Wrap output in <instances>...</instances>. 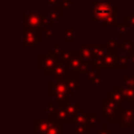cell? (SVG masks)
Here are the masks:
<instances>
[{
  "label": "cell",
  "instance_id": "obj_1",
  "mask_svg": "<svg viewBox=\"0 0 134 134\" xmlns=\"http://www.w3.org/2000/svg\"><path fill=\"white\" fill-rule=\"evenodd\" d=\"M92 21L101 23L102 27L118 25V7L111 1H92Z\"/></svg>",
  "mask_w": 134,
  "mask_h": 134
},
{
  "label": "cell",
  "instance_id": "obj_2",
  "mask_svg": "<svg viewBox=\"0 0 134 134\" xmlns=\"http://www.w3.org/2000/svg\"><path fill=\"white\" fill-rule=\"evenodd\" d=\"M44 15L40 12H23V32L27 30H42Z\"/></svg>",
  "mask_w": 134,
  "mask_h": 134
},
{
  "label": "cell",
  "instance_id": "obj_3",
  "mask_svg": "<svg viewBox=\"0 0 134 134\" xmlns=\"http://www.w3.org/2000/svg\"><path fill=\"white\" fill-rule=\"evenodd\" d=\"M69 52H71V58H69L68 63L66 64L67 68L78 72V73H83V72L87 73L90 64L82 58L80 49H69Z\"/></svg>",
  "mask_w": 134,
  "mask_h": 134
},
{
  "label": "cell",
  "instance_id": "obj_4",
  "mask_svg": "<svg viewBox=\"0 0 134 134\" xmlns=\"http://www.w3.org/2000/svg\"><path fill=\"white\" fill-rule=\"evenodd\" d=\"M59 64H60L59 58L51 55V54H40L38 57V68L41 69L45 75L54 74V71Z\"/></svg>",
  "mask_w": 134,
  "mask_h": 134
},
{
  "label": "cell",
  "instance_id": "obj_5",
  "mask_svg": "<svg viewBox=\"0 0 134 134\" xmlns=\"http://www.w3.org/2000/svg\"><path fill=\"white\" fill-rule=\"evenodd\" d=\"M42 30L39 31H33V30H27L24 31V41H23V47H32L35 48L38 44L42 42Z\"/></svg>",
  "mask_w": 134,
  "mask_h": 134
},
{
  "label": "cell",
  "instance_id": "obj_6",
  "mask_svg": "<svg viewBox=\"0 0 134 134\" xmlns=\"http://www.w3.org/2000/svg\"><path fill=\"white\" fill-rule=\"evenodd\" d=\"M65 82L68 87L69 92H71V95L73 94L74 92L79 91V87H80V80H79V73L78 72L71 71V69L67 68V74H66V79Z\"/></svg>",
  "mask_w": 134,
  "mask_h": 134
},
{
  "label": "cell",
  "instance_id": "obj_7",
  "mask_svg": "<svg viewBox=\"0 0 134 134\" xmlns=\"http://www.w3.org/2000/svg\"><path fill=\"white\" fill-rule=\"evenodd\" d=\"M120 47L122 48V51H125L126 53L131 54L134 52V40L133 39H128V38H125L122 41V44L120 45Z\"/></svg>",
  "mask_w": 134,
  "mask_h": 134
},
{
  "label": "cell",
  "instance_id": "obj_8",
  "mask_svg": "<svg viewBox=\"0 0 134 134\" xmlns=\"http://www.w3.org/2000/svg\"><path fill=\"white\" fill-rule=\"evenodd\" d=\"M64 35H65L64 41H65L66 44H73V42L75 41V31H74L73 27L66 28V30L64 31Z\"/></svg>",
  "mask_w": 134,
  "mask_h": 134
},
{
  "label": "cell",
  "instance_id": "obj_9",
  "mask_svg": "<svg viewBox=\"0 0 134 134\" xmlns=\"http://www.w3.org/2000/svg\"><path fill=\"white\" fill-rule=\"evenodd\" d=\"M116 27H118V30H119V32L120 33H124L125 34L126 32H128L130 31V24H128V21H127V19H124L122 21H120V23H118V25H116Z\"/></svg>",
  "mask_w": 134,
  "mask_h": 134
},
{
  "label": "cell",
  "instance_id": "obj_10",
  "mask_svg": "<svg viewBox=\"0 0 134 134\" xmlns=\"http://www.w3.org/2000/svg\"><path fill=\"white\" fill-rule=\"evenodd\" d=\"M42 35L45 38H53L54 37L53 27H42Z\"/></svg>",
  "mask_w": 134,
  "mask_h": 134
},
{
  "label": "cell",
  "instance_id": "obj_11",
  "mask_svg": "<svg viewBox=\"0 0 134 134\" xmlns=\"http://www.w3.org/2000/svg\"><path fill=\"white\" fill-rule=\"evenodd\" d=\"M73 5H74L73 0H61L60 1V6L63 7L64 9H69Z\"/></svg>",
  "mask_w": 134,
  "mask_h": 134
},
{
  "label": "cell",
  "instance_id": "obj_12",
  "mask_svg": "<svg viewBox=\"0 0 134 134\" xmlns=\"http://www.w3.org/2000/svg\"><path fill=\"white\" fill-rule=\"evenodd\" d=\"M125 18L127 19L128 24H130V27H132V30L134 32V9H133V11H131L130 13H128V15L125 16Z\"/></svg>",
  "mask_w": 134,
  "mask_h": 134
},
{
  "label": "cell",
  "instance_id": "obj_13",
  "mask_svg": "<svg viewBox=\"0 0 134 134\" xmlns=\"http://www.w3.org/2000/svg\"><path fill=\"white\" fill-rule=\"evenodd\" d=\"M124 81H125L126 86L134 88V76H125V78H124Z\"/></svg>",
  "mask_w": 134,
  "mask_h": 134
},
{
  "label": "cell",
  "instance_id": "obj_14",
  "mask_svg": "<svg viewBox=\"0 0 134 134\" xmlns=\"http://www.w3.org/2000/svg\"><path fill=\"white\" fill-rule=\"evenodd\" d=\"M45 1H47L49 5H51V6H53V7L60 5V1H59V0H45Z\"/></svg>",
  "mask_w": 134,
  "mask_h": 134
}]
</instances>
